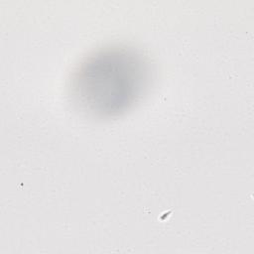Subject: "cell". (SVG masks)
I'll return each mask as SVG.
<instances>
[{
	"label": "cell",
	"mask_w": 254,
	"mask_h": 254,
	"mask_svg": "<svg viewBox=\"0 0 254 254\" xmlns=\"http://www.w3.org/2000/svg\"><path fill=\"white\" fill-rule=\"evenodd\" d=\"M148 75V64L135 49L102 48L87 56L74 71L72 95L90 114L115 116L136 102L147 85Z\"/></svg>",
	"instance_id": "1"
}]
</instances>
